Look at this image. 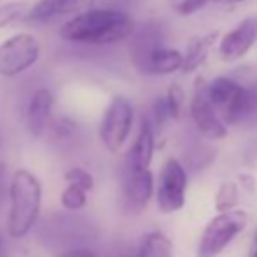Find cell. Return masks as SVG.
<instances>
[{"mask_svg":"<svg viewBox=\"0 0 257 257\" xmlns=\"http://www.w3.org/2000/svg\"><path fill=\"white\" fill-rule=\"evenodd\" d=\"M215 2L222 4V6H234V4H240V2H243V0H215Z\"/></svg>","mask_w":257,"mask_h":257,"instance_id":"26","label":"cell"},{"mask_svg":"<svg viewBox=\"0 0 257 257\" xmlns=\"http://www.w3.org/2000/svg\"><path fill=\"white\" fill-rule=\"evenodd\" d=\"M254 257H257V250H255V254H254Z\"/></svg>","mask_w":257,"mask_h":257,"instance_id":"28","label":"cell"},{"mask_svg":"<svg viewBox=\"0 0 257 257\" xmlns=\"http://www.w3.org/2000/svg\"><path fill=\"white\" fill-rule=\"evenodd\" d=\"M206 91L226 124H240L257 115V82L243 86L229 77H215Z\"/></svg>","mask_w":257,"mask_h":257,"instance_id":"3","label":"cell"},{"mask_svg":"<svg viewBox=\"0 0 257 257\" xmlns=\"http://www.w3.org/2000/svg\"><path fill=\"white\" fill-rule=\"evenodd\" d=\"M53 107L54 96L49 89L41 88L30 96V102L25 114V122L27 130L34 139L42 137L49 128V122L53 119Z\"/></svg>","mask_w":257,"mask_h":257,"instance_id":"11","label":"cell"},{"mask_svg":"<svg viewBox=\"0 0 257 257\" xmlns=\"http://www.w3.org/2000/svg\"><path fill=\"white\" fill-rule=\"evenodd\" d=\"M184 100H186L184 89L180 88L179 84L170 86L168 93L165 95V102H166V108H168L170 119H173V121H179L180 119V114H182V108H184Z\"/></svg>","mask_w":257,"mask_h":257,"instance_id":"20","label":"cell"},{"mask_svg":"<svg viewBox=\"0 0 257 257\" xmlns=\"http://www.w3.org/2000/svg\"><path fill=\"white\" fill-rule=\"evenodd\" d=\"M4 254V238H2V234H0V255Z\"/></svg>","mask_w":257,"mask_h":257,"instance_id":"27","label":"cell"},{"mask_svg":"<svg viewBox=\"0 0 257 257\" xmlns=\"http://www.w3.org/2000/svg\"><path fill=\"white\" fill-rule=\"evenodd\" d=\"M206 84L203 77H198L194 82V95L189 103L191 119H193L196 130L208 140H220L227 135L226 122L222 121L220 114L217 112L215 105L212 103L206 91Z\"/></svg>","mask_w":257,"mask_h":257,"instance_id":"7","label":"cell"},{"mask_svg":"<svg viewBox=\"0 0 257 257\" xmlns=\"http://www.w3.org/2000/svg\"><path fill=\"white\" fill-rule=\"evenodd\" d=\"M75 130H77V124H75L70 117L58 115V117L51 119L48 132L51 133V137L54 140H67V139H70V137L74 135Z\"/></svg>","mask_w":257,"mask_h":257,"instance_id":"21","label":"cell"},{"mask_svg":"<svg viewBox=\"0 0 257 257\" xmlns=\"http://www.w3.org/2000/svg\"><path fill=\"white\" fill-rule=\"evenodd\" d=\"M133 105L126 96H114L100 121V140L108 153H119L133 128Z\"/></svg>","mask_w":257,"mask_h":257,"instance_id":"5","label":"cell"},{"mask_svg":"<svg viewBox=\"0 0 257 257\" xmlns=\"http://www.w3.org/2000/svg\"><path fill=\"white\" fill-rule=\"evenodd\" d=\"M255 243H257V234H255Z\"/></svg>","mask_w":257,"mask_h":257,"instance_id":"29","label":"cell"},{"mask_svg":"<svg viewBox=\"0 0 257 257\" xmlns=\"http://www.w3.org/2000/svg\"><path fill=\"white\" fill-rule=\"evenodd\" d=\"M137 30L130 14L115 9H88L61 27L60 37L75 44L105 46L126 41Z\"/></svg>","mask_w":257,"mask_h":257,"instance_id":"1","label":"cell"},{"mask_svg":"<svg viewBox=\"0 0 257 257\" xmlns=\"http://www.w3.org/2000/svg\"><path fill=\"white\" fill-rule=\"evenodd\" d=\"M217 39H219V32H208V34L194 37L187 44V49L184 53V65H182L184 74H191V72L198 70L205 63L210 51H212V48L215 46Z\"/></svg>","mask_w":257,"mask_h":257,"instance_id":"15","label":"cell"},{"mask_svg":"<svg viewBox=\"0 0 257 257\" xmlns=\"http://www.w3.org/2000/svg\"><path fill=\"white\" fill-rule=\"evenodd\" d=\"M96 0H39L35 6L30 7L25 21L28 23H49L54 18L68 16L74 13H82L93 6Z\"/></svg>","mask_w":257,"mask_h":257,"instance_id":"12","label":"cell"},{"mask_svg":"<svg viewBox=\"0 0 257 257\" xmlns=\"http://www.w3.org/2000/svg\"><path fill=\"white\" fill-rule=\"evenodd\" d=\"M154 193V177L149 168H132L126 166L122 179L124 203L130 210L140 212L147 206Z\"/></svg>","mask_w":257,"mask_h":257,"instance_id":"10","label":"cell"},{"mask_svg":"<svg viewBox=\"0 0 257 257\" xmlns=\"http://www.w3.org/2000/svg\"><path fill=\"white\" fill-rule=\"evenodd\" d=\"M187 175L182 163L177 159H168L159 173L156 201L163 213H173L186 203Z\"/></svg>","mask_w":257,"mask_h":257,"instance_id":"8","label":"cell"},{"mask_svg":"<svg viewBox=\"0 0 257 257\" xmlns=\"http://www.w3.org/2000/svg\"><path fill=\"white\" fill-rule=\"evenodd\" d=\"M238 205V186L233 180H226L219 186L215 194V208L217 212H227Z\"/></svg>","mask_w":257,"mask_h":257,"instance_id":"18","label":"cell"},{"mask_svg":"<svg viewBox=\"0 0 257 257\" xmlns=\"http://www.w3.org/2000/svg\"><path fill=\"white\" fill-rule=\"evenodd\" d=\"M58 257H98V254H95L89 248H72V250L63 252V254Z\"/></svg>","mask_w":257,"mask_h":257,"instance_id":"25","label":"cell"},{"mask_svg":"<svg viewBox=\"0 0 257 257\" xmlns=\"http://www.w3.org/2000/svg\"><path fill=\"white\" fill-rule=\"evenodd\" d=\"M154 147H156L154 124L149 119H142L139 133H137V139L128 153L126 166H132V168H149L154 156Z\"/></svg>","mask_w":257,"mask_h":257,"instance_id":"13","label":"cell"},{"mask_svg":"<svg viewBox=\"0 0 257 257\" xmlns=\"http://www.w3.org/2000/svg\"><path fill=\"white\" fill-rule=\"evenodd\" d=\"M248 213L243 210H227L219 212L208 224L201 234L198 245V257H217L224 248L247 227Z\"/></svg>","mask_w":257,"mask_h":257,"instance_id":"4","label":"cell"},{"mask_svg":"<svg viewBox=\"0 0 257 257\" xmlns=\"http://www.w3.org/2000/svg\"><path fill=\"white\" fill-rule=\"evenodd\" d=\"M41 44L32 34H16L0 44V77H16L39 60Z\"/></svg>","mask_w":257,"mask_h":257,"instance_id":"6","label":"cell"},{"mask_svg":"<svg viewBox=\"0 0 257 257\" xmlns=\"http://www.w3.org/2000/svg\"><path fill=\"white\" fill-rule=\"evenodd\" d=\"M212 0H168V6L180 16H191L206 7Z\"/></svg>","mask_w":257,"mask_h":257,"instance_id":"23","label":"cell"},{"mask_svg":"<svg viewBox=\"0 0 257 257\" xmlns=\"http://www.w3.org/2000/svg\"><path fill=\"white\" fill-rule=\"evenodd\" d=\"M137 257H172V241L163 233H149L142 240Z\"/></svg>","mask_w":257,"mask_h":257,"instance_id":"16","label":"cell"},{"mask_svg":"<svg viewBox=\"0 0 257 257\" xmlns=\"http://www.w3.org/2000/svg\"><path fill=\"white\" fill-rule=\"evenodd\" d=\"M65 182L82 187V189L88 191V193H91L93 187H95V179H93V175L86 168H81V166H74V168L67 170V172H65Z\"/></svg>","mask_w":257,"mask_h":257,"instance_id":"22","label":"cell"},{"mask_svg":"<svg viewBox=\"0 0 257 257\" xmlns=\"http://www.w3.org/2000/svg\"><path fill=\"white\" fill-rule=\"evenodd\" d=\"M257 41V18H245L219 42V56L226 63L243 58Z\"/></svg>","mask_w":257,"mask_h":257,"instance_id":"9","label":"cell"},{"mask_svg":"<svg viewBox=\"0 0 257 257\" xmlns=\"http://www.w3.org/2000/svg\"><path fill=\"white\" fill-rule=\"evenodd\" d=\"M7 194V166L0 163V206L4 203V198Z\"/></svg>","mask_w":257,"mask_h":257,"instance_id":"24","label":"cell"},{"mask_svg":"<svg viewBox=\"0 0 257 257\" xmlns=\"http://www.w3.org/2000/svg\"><path fill=\"white\" fill-rule=\"evenodd\" d=\"M30 11L27 2H20V0H14V2H6L0 6V28H7L11 25L18 23V21L25 20Z\"/></svg>","mask_w":257,"mask_h":257,"instance_id":"17","label":"cell"},{"mask_svg":"<svg viewBox=\"0 0 257 257\" xmlns=\"http://www.w3.org/2000/svg\"><path fill=\"white\" fill-rule=\"evenodd\" d=\"M9 219L7 233L14 240L25 238L32 229L41 213L42 203V184L30 170L18 168L13 173L9 186Z\"/></svg>","mask_w":257,"mask_h":257,"instance_id":"2","label":"cell"},{"mask_svg":"<svg viewBox=\"0 0 257 257\" xmlns=\"http://www.w3.org/2000/svg\"><path fill=\"white\" fill-rule=\"evenodd\" d=\"M60 200L63 208L70 210V212H77V210L84 208L86 203H88V191H84L79 186H74V184H67V187L61 191Z\"/></svg>","mask_w":257,"mask_h":257,"instance_id":"19","label":"cell"},{"mask_svg":"<svg viewBox=\"0 0 257 257\" xmlns=\"http://www.w3.org/2000/svg\"><path fill=\"white\" fill-rule=\"evenodd\" d=\"M117 257H124V255H117Z\"/></svg>","mask_w":257,"mask_h":257,"instance_id":"30","label":"cell"},{"mask_svg":"<svg viewBox=\"0 0 257 257\" xmlns=\"http://www.w3.org/2000/svg\"><path fill=\"white\" fill-rule=\"evenodd\" d=\"M182 65L184 53H180L179 49L166 48L163 44L151 53V56L139 68V72L146 75H168L177 70H182Z\"/></svg>","mask_w":257,"mask_h":257,"instance_id":"14","label":"cell"}]
</instances>
